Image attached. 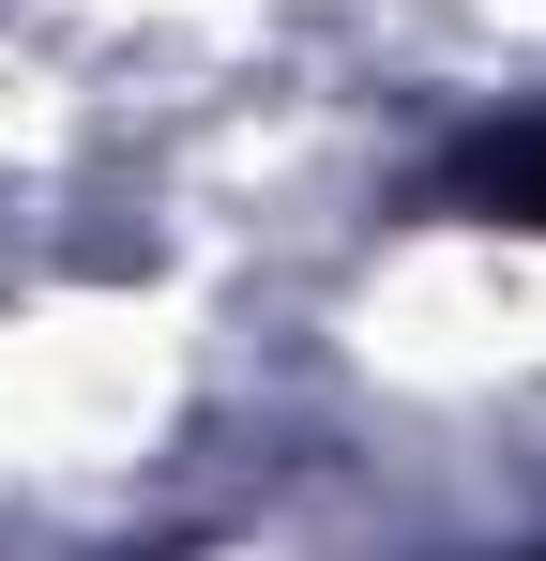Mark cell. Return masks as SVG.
<instances>
[{
	"label": "cell",
	"instance_id": "1",
	"mask_svg": "<svg viewBox=\"0 0 546 561\" xmlns=\"http://www.w3.org/2000/svg\"><path fill=\"white\" fill-rule=\"evenodd\" d=\"M470 197H501L516 228H546V137H501V152H470Z\"/></svg>",
	"mask_w": 546,
	"mask_h": 561
}]
</instances>
